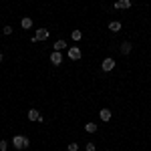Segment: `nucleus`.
I'll return each instance as SVG.
<instances>
[{"instance_id": "obj_1", "label": "nucleus", "mask_w": 151, "mask_h": 151, "mask_svg": "<svg viewBox=\"0 0 151 151\" xmlns=\"http://www.w3.org/2000/svg\"><path fill=\"white\" fill-rule=\"evenodd\" d=\"M12 145H14V149H26L28 147V137H24V135H14L12 137Z\"/></svg>"}, {"instance_id": "obj_2", "label": "nucleus", "mask_w": 151, "mask_h": 151, "mask_svg": "<svg viewBox=\"0 0 151 151\" xmlns=\"http://www.w3.org/2000/svg\"><path fill=\"white\" fill-rule=\"evenodd\" d=\"M47 38H48V30L47 28H38L36 35L32 36V42H36V40H47Z\"/></svg>"}, {"instance_id": "obj_3", "label": "nucleus", "mask_w": 151, "mask_h": 151, "mask_svg": "<svg viewBox=\"0 0 151 151\" xmlns=\"http://www.w3.org/2000/svg\"><path fill=\"white\" fill-rule=\"evenodd\" d=\"M101 69H103L105 73H111V70L115 69V60H113V58H105L103 63H101Z\"/></svg>"}, {"instance_id": "obj_4", "label": "nucleus", "mask_w": 151, "mask_h": 151, "mask_svg": "<svg viewBox=\"0 0 151 151\" xmlns=\"http://www.w3.org/2000/svg\"><path fill=\"white\" fill-rule=\"evenodd\" d=\"M28 119H30V121H38V123L45 121V117L38 113V109H30V111H28Z\"/></svg>"}, {"instance_id": "obj_5", "label": "nucleus", "mask_w": 151, "mask_h": 151, "mask_svg": "<svg viewBox=\"0 0 151 151\" xmlns=\"http://www.w3.org/2000/svg\"><path fill=\"white\" fill-rule=\"evenodd\" d=\"M67 55H69L70 60H79V58H81V48H79V47H70Z\"/></svg>"}, {"instance_id": "obj_6", "label": "nucleus", "mask_w": 151, "mask_h": 151, "mask_svg": "<svg viewBox=\"0 0 151 151\" xmlns=\"http://www.w3.org/2000/svg\"><path fill=\"white\" fill-rule=\"evenodd\" d=\"M50 63H52L55 67H58V65L63 63V57H60V50H52V55H50Z\"/></svg>"}, {"instance_id": "obj_7", "label": "nucleus", "mask_w": 151, "mask_h": 151, "mask_svg": "<svg viewBox=\"0 0 151 151\" xmlns=\"http://www.w3.org/2000/svg\"><path fill=\"white\" fill-rule=\"evenodd\" d=\"M115 8L117 10H127V8H131V0H117Z\"/></svg>"}, {"instance_id": "obj_8", "label": "nucleus", "mask_w": 151, "mask_h": 151, "mask_svg": "<svg viewBox=\"0 0 151 151\" xmlns=\"http://www.w3.org/2000/svg\"><path fill=\"white\" fill-rule=\"evenodd\" d=\"M99 117H101V121H111V117H113V113H111V109H101L99 111Z\"/></svg>"}, {"instance_id": "obj_9", "label": "nucleus", "mask_w": 151, "mask_h": 151, "mask_svg": "<svg viewBox=\"0 0 151 151\" xmlns=\"http://www.w3.org/2000/svg\"><path fill=\"white\" fill-rule=\"evenodd\" d=\"M20 26H22V30H26V28H32V18H20Z\"/></svg>"}, {"instance_id": "obj_10", "label": "nucleus", "mask_w": 151, "mask_h": 151, "mask_svg": "<svg viewBox=\"0 0 151 151\" xmlns=\"http://www.w3.org/2000/svg\"><path fill=\"white\" fill-rule=\"evenodd\" d=\"M123 26H121V22H117V20H113V22H109V30L111 32H119Z\"/></svg>"}, {"instance_id": "obj_11", "label": "nucleus", "mask_w": 151, "mask_h": 151, "mask_svg": "<svg viewBox=\"0 0 151 151\" xmlns=\"http://www.w3.org/2000/svg\"><path fill=\"white\" fill-rule=\"evenodd\" d=\"M131 42H121V52H123V55H129V52H131Z\"/></svg>"}, {"instance_id": "obj_12", "label": "nucleus", "mask_w": 151, "mask_h": 151, "mask_svg": "<svg viewBox=\"0 0 151 151\" xmlns=\"http://www.w3.org/2000/svg\"><path fill=\"white\" fill-rule=\"evenodd\" d=\"M63 48H67V42L60 38V40H57V42H55V50H63Z\"/></svg>"}, {"instance_id": "obj_13", "label": "nucleus", "mask_w": 151, "mask_h": 151, "mask_svg": "<svg viewBox=\"0 0 151 151\" xmlns=\"http://www.w3.org/2000/svg\"><path fill=\"white\" fill-rule=\"evenodd\" d=\"M85 131H87V133H95V131H97V125H95V123H87V125H85Z\"/></svg>"}, {"instance_id": "obj_14", "label": "nucleus", "mask_w": 151, "mask_h": 151, "mask_svg": "<svg viewBox=\"0 0 151 151\" xmlns=\"http://www.w3.org/2000/svg\"><path fill=\"white\" fill-rule=\"evenodd\" d=\"M70 36H73V40H81L83 32H81V30H73V35H70Z\"/></svg>"}, {"instance_id": "obj_15", "label": "nucleus", "mask_w": 151, "mask_h": 151, "mask_svg": "<svg viewBox=\"0 0 151 151\" xmlns=\"http://www.w3.org/2000/svg\"><path fill=\"white\" fill-rule=\"evenodd\" d=\"M67 151H79V143H69V147H67Z\"/></svg>"}, {"instance_id": "obj_16", "label": "nucleus", "mask_w": 151, "mask_h": 151, "mask_svg": "<svg viewBox=\"0 0 151 151\" xmlns=\"http://www.w3.org/2000/svg\"><path fill=\"white\" fill-rule=\"evenodd\" d=\"M87 151H97V145L91 143V141H87Z\"/></svg>"}, {"instance_id": "obj_17", "label": "nucleus", "mask_w": 151, "mask_h": 151, "mask_svg": "<svg viewBox=\"0 0 151 151\" xmlns=\"http://www.w3.org/2000/svg\"><path fill=\"white\" fill-rule=\"evenodd\" d=\"M2 32H4L6 36H8V35H12V26H8V24H6V26L2 28Z\"/></svg>"}, {"instance_id": "obj_18", "label": "nucleus", "mask_w": 151, "mask_h": 151, "mask_svg": "<svg viewBox=\"0 0 151 151\" xmlns=\"http://www.w3.org/2000/svg\"><path fill=\"white\" fill-rule=\"evenodd\" d=\"M8 149V141H0V151H6Z\"/></svg>"}, {"instance_id": "obj_19", "label": "nucleus", "mask_w": 151, "mask_h": 151, "mask_svg": "<svg viewBox=\"0 0 151 151\" xmlns=\"http://www.w3.org/2000/svg\"><path fill=\"white\" fill-rule=\"evenodd\" d=\"M2 58H4V57H2V52H0V63H2Z\"/></svg>"}]
</instances>
